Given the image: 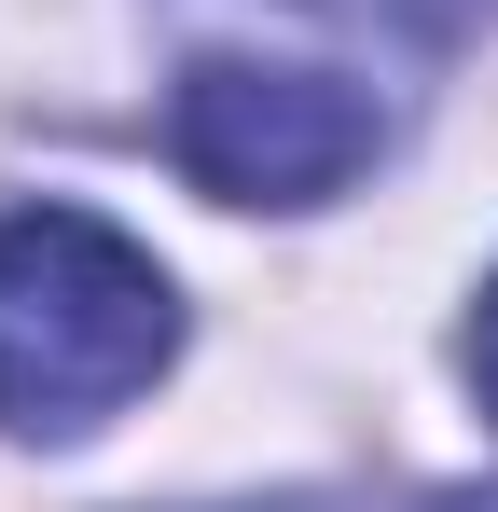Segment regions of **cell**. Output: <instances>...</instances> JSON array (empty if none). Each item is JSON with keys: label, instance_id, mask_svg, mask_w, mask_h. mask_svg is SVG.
Returning a JSON list of instances; mask_svg holds the SVG:
<instances>
[{"label": "cell", "instance_id": "1", "mask_svg": "<svg viewBox=\"0 0 498 512\" xmlns=\"http://www.w3.org/2000/svg\"><path fill=\"white\" fill-rule=\"evenodd\" d=\"M180 360V291L97 208H0V429L83 443Z\"/></svg>", "mask_w": 498, "mask_h": 512}, {"label": "cell", "instance_id": "2", "mask_svg": "<svg viewBox=\"0 0 498 512\" xmlns=\"http://www.w3.org/2000/svg\"><path fill=\"white\" fill-rule=\"evenodd\" d=\"M166 153L208 180L222 208H332L346 180L388 153V111L332 56H263V42H208L166 84Z\"/></svg>", "mask_w": 498, "mask_h": 512}, {"label": "cell", "instance_id": "3", "mask_svg": "<svg viewBox=\"0 0 498 512\" xmlns=\"http://www.w3.org/2000/svg\"><path fill=\"white\" fill-rule=\"evenodd\" d=\"M457 360H471V388H485V416H498V277H485V305H471V333H457Z\"/></svg>", "mask_w": 498, "mask_h": 512}, {"label": "cell", "instance_id": "4", "mask_svg": "<svg viewBox=\"0 0 498 512\" xmlns=\"http://www.w3.org/2000/svg\"><path fill=\"white\" fill-rule=\"evenodd\" d=\"M443 512H498V485H485V499H443Z\"/></svg>", "mask_w": 498, "mask_h": 512}, {"label": "cell", "instance_id": "5", "mask_svg": "<svg viewBox=\"0 0 498 512\" xmlns=\"http://www.w3.org/2000/svg\"><path fill=\"white\" fill-rule=\"evenodd\" d=\"M277 512H305V499H277Z\"/></svg>", "mask_w": 498, "mask_h": 512}]
</instances>
